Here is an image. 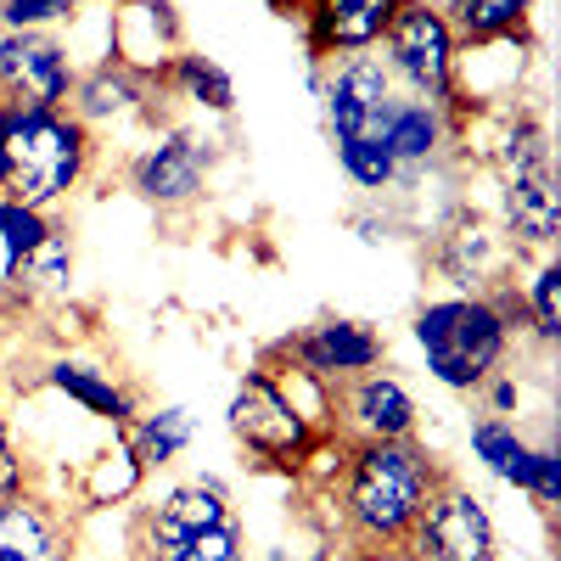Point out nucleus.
Here are the masks:
<instances>
[{
	"mask_svg": "<svg viewBox=\"0 0 561 561\" xmlns=\"http://www.w3.org/2000/svg\"><path fill=\"white\" fill-rule=\"evenodd\" d=\"M438 478L444 466L421 438H354L332 478L337 534L365 556L404 550Z\"/></svg>",
	"mask_w": 561,
	"mask_h": 561,
	"instance_id": "obj_1",
	"label": "nucleus"
},
{
	"mask_svg": "<svg viewBox=\"0 0 561 561\" xmlns=\"http://www.w3.org/2000/svg\"><path fill=\"white\" fill-rule=\"evenodd\" d=\"M0 147H7V197L51 214L84 185L96 135L68 107H0Z\"/></svg>",
	"mask_w": 561,
	"mask_h": 561,
	"instance_id": "obj_2",
	"label": "nucleus"
},
{
	"mask_svg": "<svg viewBox=\"0 0 561 561\" xmlns=\"http://www.w3.org/2000/svg\"><path fill=\"white\" fill-rule=\"evenodd\" d=\"M410 337L427 359V377L449 393H478L511 354V325L489 293H449L421 304Z\"/></svg>",
	"mask_w": 561,
	"mask_h": 561,
	"instance_id": "obj_3",
	"label": "nucleus"
},
{
	"mask_svg": "<svg viewBox=\"0 0 561 561\" xmlns=\"http://www.w3.org/2000/svg\"><path fill=\"white\" fill-rule=\"evenodd\" d=\"M377 57H382L388 79L399 84V96L433 102V107H449V113L460 107V96H455L460 45H455V28L438 12V0H399Z\"/></svg>",
	"mask_w": 561,
	"mask_h": 561,
	"instance_id": "obj_4",
	"label": "nucleus"
},
{
	"mask_svg": "<svg viewBox=\"0 0 561 561\" xmlns=\"http://www.w3.org/2000/svg\"><path fill=\"white\" fill-rule=\"evenodd\" d=\"M225 427L259 466H280V472H298V466L309 460V449L325 438L293 404V393L280 388V377L270 365L248 370V377L237 382V393H230V404H225Z\"/></svg>",
	"mask_w": 561,
	"mask_h": 561,
	"instance_id": "obj_5",
	"label": "nucleus"
},
{
	"mask_svg": "<svg viewBox=\"0 0 561 561\" xmlns=\"http://www.w3.org/2000/svg\"><path fill=\"white\" fill-rule=\"evenodd\" d=\"M309 84L320 96L325 129L332 140H382L393 107H399V84L388 79L377 51H354V57H332V73L309 68Z\"/></svg>",
	"mask_w": 561,
	"mask_h": 561,
	"instance_id": "obj_6",
	"label": "nucleus"
},
{
	"mask_svg": "<svg viewBox=\"0 0 561 561\" xmlns=\"http://www.w3.org/2000/svg\"><path fill=\"white\" fill-rule=\"evenodd\" d=\"M404 550L415 561H500V534H494L483 494H472L455 478H438V489L421 505Z\"/></svg>",
	"mask_w": 561,
	"mask_h": 561,
	"instance_id": "obj_7",
	"label": "nucleus"
},
{
	"mask_svg": "<svg viewBox=\"0 0 561 561\" xmlns=\"http://www.w3.org/2000/svg\"><path fill=\"white\" fill-rule=\"evenodd\" d=\"M79 62L51 28H0V107H68Z\"/></svg>",
	"mask_w": 561,
	"mask_h": 561,
	"instance_id": "obj_8",
	"label": "nucleus"
},
{
	"mask_svg": "<svg viewBox=\"0 0 561 561\" xmlns=\"http://www.w3.org/2000/svg\"><path fill=\"white\" fill-rule=\"evenodd\" d=\"M214 140L197 129H158L129 158V192L147 208H185L208 192V169H214Z\"/></svg>",
	"mask_w": 561,
	"mask_h": 561,
	"instance_id": "obj_9",
	"label": "nucleus"
},
{
	"mask_svg": "<svg viewBox=\"0 0 561 561\" xmlns=\"http://www.w3.org/2000/svg\"><path fill=\"white\" fill-rule=\"evenodd\" d=\"M275 354H287V365L304 370V377H314L320 388H337V382L359 377V370H377L388 359V337L370 320L325 314V320L304 325V332H293Z\"/></svg>",
	"mask_w": 561,
	"mask_h": 561,
	"instance_id": "obj_10",
	"label": "nucleus"
},
{
	"mask_svg": "<svg viewBox=\"0 0 561 561\" xmlns=\"http://www.w3.org/2000/svg\"><path fill=\"white\" fill-rule=\"evenodd\" d=\"M415 421H421L415 393L404 388V377H393L382 365L359 370V377L332 388V433L343 444H354V438H415Z\"/></svg>",
	"mask_w": 561,
	"mask_h": 561,
	"instance_id": "obj_11",
	"label": "nucleus"
},
{
	"mask_svg": "<svg viewBox=\"0 0 561 561\" xmlns=\"http://www.w3.org/2000/svg\"><path fill=\"white\" fill-rule=\"evenodd\" d=\"M225 517H237V511H230L225 478H214V472L163 489L158 505L140 517V561H169L192 534H203V528H214Z\"/></svg>",
	"mask_w": 561,
	"mask_h": 561,
	"instance_id": "obj_12",
	"label": "nucleus"
},
{
	"mask_svg": "<svg viewBox=\"0 0 561 561\" xmlns=\"http://www.w3.org/2000/svg\"><path fill=\"white\" fill-rule=\"evenodd\" d=\"M505 264H511V242L500 237V225H489L483 214L460 208V214L438 230L433 270L449 280L455 293H489V287H500Z\"/></svg>",
	"mask_w": 561,
	"mask_h": 561,
	"instance_id": "obj_13",
	"label": "nucleus"
},
{
	"mask_svg": "<svg viewBox=\"0 0 561 561\" xmlns=\"http://www.w3.org/2000/svg\"><path fill=\"white\" fill-rule=\"evenodd\" d=\"M399 0H304L309 23V62H332L354 51H377Z\"/></svg>",
	"mask_w": 561,
	"mask_h": 561,
	"instance_id": "obj_14",
	"label": "nucleus"
},
{
	"mask_svg": "<svg viewBox=\"0 0 561 561\" xmlns=\"http://www.w3.org/2000/svg\"><path fill=\"white\" fill-rule=\"evenodd\" d=\"M152 96H158V79L124 68L118 57L84 68L73 79V96H68V113L84 124V129H102V124H124V118H147L152 113Z\"/></svg>",
	"mask_w": 561,
	"mask_h": 561,
	"instance_id": "obj_15",
	"label": "nucleus"
},
{
	"mask_svg": "<svg viewBox=\"0 0 561 561\" xmlns=\"http://www.w3.org/2000/svg\"><path fill=\"white\" fill-rule=\"evenodd\" d=\"M500 237L511 248L550 253L561 237V185L556 174H528V180H500Z\"/></svg>",
	"mask_w": 561,
	"mask_h": 561,
	"instance_id": "obj_16",
	"label": "nucleus"
},
{
	"mask_svg": "<svg viewBox=\"0 0 561 561\" xmlns=\"http://www.w3.org/2000/svg\"><path fill=\"white\" fill-rule=\"evenodd\" d=\"M0 561H73V534L28 489L0 494Z\"/></svg>",
	"mask_w": 561,
	"mask_h": 561,
	"instance_id": "obj_17",
	"label": "nucleus"
},
{
	"mask_svg": "<svg viewBox=\"0 0 561 561\" xmlns=\"http://www.w3.org/2000/svg\"><path fill=\"white\" fill-rule=\"evenodd\" d=\"M449 140H455V113H449V107L399 96V107H393V118H388V129H382L377 147L393 158L399 180H410V174H421V169H433V163L449 152Z\"/></svg>",
	"mask_w": 561,
	"mask_h": 561,
	"instance_id": "obj_18",
	"label": "nucleus"
},
{
	"mask_svg": "<svg viewBox=\"0 0 561 561\" xmlns=\"http://www.w3.org/2000/svg\"><path fill=\"white\" fill-rule=\"evenodd\" d=\"M45 388L62 393L68 404H79L84 415L107 421L113 433H124L129 421L140 415V399H135V393L113 377V370L90 365V359H51V365H45Z\"/></svg>",
	"mask_w": 561,
	"mask_h": 561,
	"instance_id": "obj_19",
	"label": "nucleus"
},
{
	"mask_svg": "<svg viewBox=\"0 0 561 561\" xmlns=\"http://www.w3.org/2000/svg\"><path fill=\"white\" fill-rule=\"evenodd\" d=\"M192 433H197V421H192V410L185 404H158V410H140L129 427H124V438H129V449H135V460H140V472H163V466H174L185 449H192Z\"/></svg>",
	"mask_w": 561,
	"mask_h": 561,
	"instance_id": "obj_20",
	"label": "nucleus"
},
{
	"mask_svg": "<svg viewBox=\"0 0 561 561\" xmlns=\"http://www.w3.org/2000/svg\"><path fill=\"white\" fill-rule=\"evenodd\" d=\"M466 438H472V455L483 460V472L500 478L505 489H528V455L534 444L523 438V427L511 415H478L472 427H466Z\"/></svg>",
	"mask_w": 561,
	"mask_h": 561,
	"instance_id": "obj_21",
	"label": "nucleus"
},
{
	"mask_svg": "<svg viewBox=\"0 0 561 561\" xmlns=\"http://www.w3.org/2000/svg\"><path fill=\"white\" fill-rule=\"evenodd\" d=\"M68 280H73V237H68V225H51V237H45L28 259L12 264L7 293L23 298V304H34V298H62Z\"/></svg>",
	"mask_w": 561,
	"mask_h": 561,
	"instance_id": "obj_22",
	"label": "nucleus"
},
{
	"mask_svg": "<svg viewBox=\"0 0 561 561\" xmlns=\"http://www.w3.org/2000/svg\"><path fill=\"white\" fill-rule=\"evenodd\" d=\"M158 90H174L180 102H192L203 113H237V79H230L214 57H197V51H174V62L163 68Z\"/></svg>",
	"mask_w": 561,
	"mask_h": 561,
	"instance_id": "obj_23",
	"label": "nucleus"
},
{
	"mask_svg": "<svg viewBox=\"0 0 561 561\" xmlns=\"http://www.w3.org/2000/svg\"><path fill=\"white\" fill-rule=\"evenodd\" d=\"M438 12L455 28V45H483V39L523 34L534 0H444Z\"/></svg>",
	"mask_w": 561,
	"mask_h": 561,
	"instance_id": "obj_24",
	"label": "nucleus"
},
{
	"mask_svg": "<svg viewBox=\"0 0 561 561\" xmlns=\"http://www.w3.org/2000/svg\"><path fill=\"white\" fill-rule=\"evenodd\" d=\"M494 169L500 180H528V174H556V147H550V129L539 118H511L500 129V147H494Z\"/></svg>",
	"mask_w": 561,
	"mask_h": 561,
	"instance_id": "obj_25",
	"label": "nucleus"
},
{
	"mask_svg": "<svg viewBox=\"0 0 561 561\" xmlns=\"http://www.w3.org/2000/svg\"><path fill=\"white\" fill-rule=\"evenodd\" d=\"M140 483H147V472H140V460H135L129 438H124V433H113V444L84 466L79 494H84V505H118V500H129Z\"/></svg>",
	"mask_w": 561,
	"mask_h": 561,
	"instance_id": "obj_26",
	"label": "nucleus"
},
{
	"mask_svg": "<svg viewBox=\"0 0 561 561\" xmlns=\"http://www.w3.org/2000/svg\"><path fill=\"white\" fill-rule=\"evenodd\" d=\"M523 304H528V332L539 348H556L561 343V264L556 253H539L528 287H523Z\"/></svg>",
	"mask_w": 561,
	"mask_h": 561,
	"instance_id": "obj_27",
	"label": "nucleus"
},
{
	"mask_svg": "<svg viewBox=\"0 0 561 561\" xmlns=\"http://www.w3.org/2000/svg\"><path fill=\"white\" fill-rule=\"evenodd\" d=\"M337 163H343V174L359 185V192H393L399 185V169H393V158L377 147V140H337Z\"/></svg>",
	"mask_w": 561,
	"mask_h": 561,
	"instance_id": "obj_28",
	"label": "nucleus"
},
{
	"mask_svg": "<svg viewBox=\"0 0 561 561\" xmlns=\"http://www.w3.org/2000/svg\"><path fill=\"white\" fill-rule=\"evenodd\" d=\"M169 561H248V534H242L237 517H225V523L192 534Z\"/></svg>",
	"mask_w": 561,
	"mask_h": 561,
	"instance_id": "obj_29",
	"label": "nucleus"
},
{
	"mask_svg": "<svg viewBox=\"0 0 561 561\" xmlns=\"http://www.w3.org/2000/svg\"><path fill=\"white\" fill-rule=\"evenodd\" d=\"M84 0H0V28H57L79 18Z\"/></svg>",
	"mask_w": 561,
	"mask_h": 561,
	"instance_id": "obj_30",
	"label": "nucleus"
},
{
	"mask_svg": "<svg viewBox=\"0 0 561 561\" xmlns=\"http://www.w3.org/2000/svg\"><path fill=\"white\" fill-rule=\"evenodd\" d=\"M539 511H556L561 505V449L545 438V444H534V455H528V489H523Z\"/></svg>",
	"mask_w": 561,
	"mask_h": 561,
	"instance_id": "obj_31",
	"label": "nucleus"
},
{
	"mask_svg": "<svg viewBox=\"0 0 561 561\" xmlns=\"http://www.w3.org/2000/svg\"><path fill=\"white\" fill-rule=\"evenodd\" d=\"M23 478H28L23 449H18V438H12L7 410H0V494H18V489H23Z\"/></svg>",
	"mask_w": 561,
	"mask_h": 561,
	"instance_id": "obj_32",
	"label": "nucleus"
},
{
	"mask_svg": "<svg viewBox=\"0 0 561 561\" xmlns=\"http://www.w3.org/2000/svg\"><path fill=\"white\" fill-rule=\"evenodd\" d=\"M478 393L489 399V415H511V410L523 404V382H517V377H505V370H494V377H489Z\"/></svg>",
	"mask_w": 561,
	"mask_h": 561,
	"instance_id": "obj_33",
	"label": "nucleus"
},
{
	"mask_svg": "<svg viewBox=\"0 0 561 561\" xmlns=\"http://www.w3.org/2000/svg\"><path fill=\"white\" fill-rule=\"evenodd\" d=\"M264 561H337L332 556V539H314V545H275V550H264Z\"/></svg>",
	"mask_w": 561,
	"mask_h": 561,
	"instance_id": "obj_34",
	"label": "nucleus"
},
{
	"mask_svg": "<svg viewBox=\"0 0 561 561\" xmlns=\"http://www.w3.org/2000/svg\"><path fill=\"white\" fill-rule=\"evenodd\" d=\"M0 197H7V147H0Z\"/></svg>",
	"mask_w": 561,
	"mask_h": 561,
	"instance_id": "obj_35",
	"label": "nucleus"
}]
</instances>
